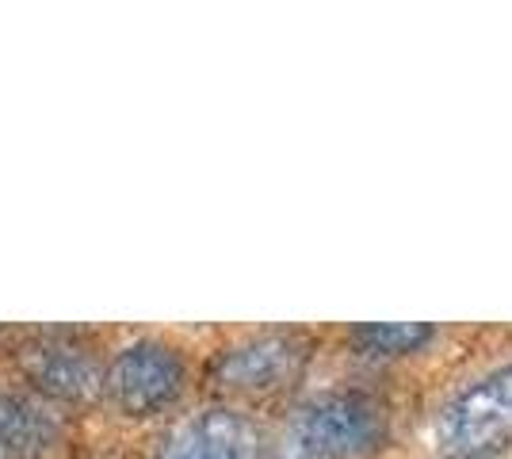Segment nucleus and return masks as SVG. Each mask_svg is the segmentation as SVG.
<instances>
[{"instance_id": "nucleus-1", "label": "nucleus", "mask_w": 512, "mask_h": 459, "mask_svg": "<svg viewBox=\"0 0 512 459\" xmlns=\"http://www.w3.org/2000/svg\"><path fill=\"white\" fill-rule=\"evenodd\" d=\"M192 387V352L172 333H130L107 352L104 406L123 421H165L188 402Z\"/></svg>"}, {"instance_id": "nucleus-2", "label": "nucleus", "mask_w": 512, "mask_h": 459, "mask_svg": "<svg viewBox=\"0 0 512 459\" xmlns=\"http://www.w3.org/2000/svg\"><path fill=\"white\" fill-rule=\"evenodd\" d=\"M386 410L375 394L333 387L302 398L268 444L272 459H363L386 440Z\"/></svg>"}, {"instance_id": "nucleus-3", "label": "nucleus", "mask_w": 512, "mask_h": 459, "mask_svg": "<svg viewBox=\"0 0 512 459\" xmlns=\"http://www.w3.org/2000/svg\"><path fill=\"white\" fill-rule=\"evenodd\" d=\"M12 379L62 406L65 414L104 402L107 352L92 329H23L8 345Z\"/></svg>"}, {"instance_id": "nucleus-4", "label": "nucleus", "mask_w": 512, "mask_h": 459, "mask_svg": "<svg viewBox=\"0 0 512 459\" xmlns=\"http://www.w3.org/2000/svg\"><path fill=\"white\" fill-rule=\"evenodd\" d=\"M314 356V341L302 329H256L226 341L207 360V387L222 402H260L291 391Z\"/></svg>"}, {"instance_id": "nucleus-5", "label": "nucleus", "mask_w": 512, "mask_h": 459, "mask_svg": "<svg viewBox=\"0 0 512 459\" xmlns=\"http://www.w3.org/2000/svg\"><path fill=\"white\" fill-rule=\"evenodd\" d=\"M436 437L459 459H486L512 444V364L474 379L440 410Z\"/></svg>"}, {"instance_id": "nucleus-6", "label": "nucleus", "mask_w": 512, "mask_h": 459, "mask_svg": "<svg viewBox=\"0 0 512 459\" xmlns=\"http://www.w3.org/2000/svg\"><path fill=\"white\" fill-rule=\"evenodd\" d=\"M268 444L253 417L234 402H211L176 417L157 440L153 459H264Z\"/></svg>"}, {"instance_id": "nucleus-7", "label": "nucleus", "mask_w": 512, "mask_h": 459, "mask_svg": "<svg viewBox=\"0 0 512 459\" xmlns=\"http://www.w3.org/2000/svg\"><path fill=\"white\" fill-rule=\"evenodd\" d=\"M69 444V414L23 387L20 379H0V456L54 459Z\"/></svg>"}, {"instance_id": "nucleus-8", "label": "nucleus", "mask_w": 512, "mask_h": 459, "mask_svg": "<svg viewBox=\"0 0 512 459\" xmlns=\"http://www.w3.org/2000/svg\"><path fill=\"white\" fill-rule=\"evenodd\" d=\"M436 337V329L425 322H367V326L348 329V345L360 356L390 360V356H409V352L425 349Z\"/></svg>"}, {"instance_id": "nucleus-9", "label": "nucleus", "mask_w": 512, "mask_h": 459, "mask_svg": "<svg viewBox=\"0 0 512 459\" xmlns=\"http://www.w3.org/2000/svg\"><path fill=\"white\" fill-rule=\"evenodd\" d=\"M0 459H4V456H0Z\"/></svg>"}]
</instances>
